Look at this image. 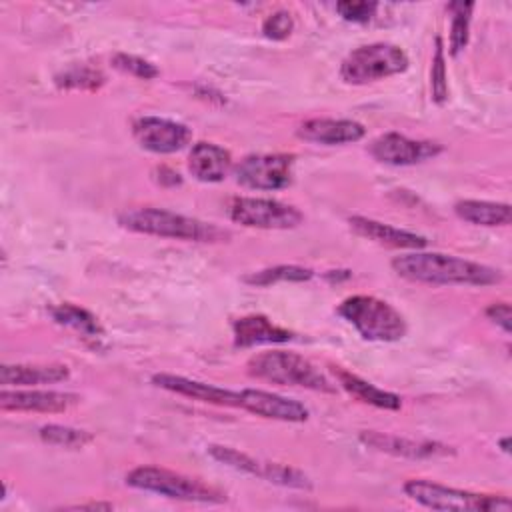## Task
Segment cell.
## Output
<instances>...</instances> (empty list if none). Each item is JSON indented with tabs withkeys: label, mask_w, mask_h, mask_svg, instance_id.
<instances>
[{
	"label": "cell",
	"mask_w": 512,
	"mask_h": 512,
	"mask_svg": "<svg viewBox=\"0 0 512 512\" xmlns=\"http://www.w3.org/2000/svg\"><path fill=\"white\" fill-rule=\"evenodd\" d=\"M80 396L72 392L60 390H40V388H26V390H2L0 392V408L14 410V412H66L74 404H78Z\"/></svg>",
	"instance_id": "cell-16"
},
{
	"label": "cell",
	"mask_w": 512,
	"mask_h": 512,
	"mask_svg": "<svg viewBox=\"0 0 512 512\" xmlns=\"http://www.w3.org/2000/svg\"><path fill=\"white\" fill-rule=\"evenodd\" d=\"M240 408L256 416L280 422H304L310 416L308 408L302 402L260 388H242Z\"/></svg>",
	"instance_id": "cell-14"
},
{
	"label": "cell",
	"mask_w": 512,
	"mask_h": 512,
	"mask_svg": "<svg viewBox=\"0 0 512 512\" xmlns=\"http://www.w3.org/2000/svg\"><path fill=\"white\" fill-rule=\"evenodd\" d=\"M234 344L238 348H250L258 344H284L294 338V334L272 322L264 314H246L232 322Z\"/></svg>",
	"instance_id": "cell-19"
},
{
	"label": "cell",
	"mask_w": 512,
	"mask_h": 512,
	"mask_svg": "<svg viewBox=\"0 0 512 512\" xmlns=\"http://www.w3.org/2000/svg\"><path fill=\"white\" fill-rule=\"evenodd\" d=\"M312 276H314L312 268L298 266V264H278L272 268L250 272L242 280L250 286H270L278 282H308Z\"/></svg>",
	"instance_id": "cell-25"
},
{
	"label": "cell",
	"mask_w": 512,
	"mask_h": 512,
	"mask_svg": "<svg viewBox=\"0 0 512 512\" xmlns=\"http://www.w3.org/2000/svg\"><path fill=\"white\" fill-rule=\"evenodd\" d=\"M230 168L232 154L214 142H196L188 152V172L200 182H222Z\"/></svg>",
	"instance_id": "cell-20"
},
{
	"label": "cell",
	"mask_w": 512,
	"mask_h": 512,
	"mask_svg": "<svg viewBox=\"0 0 512 512\" xmlns=\"http://www.w3.org/2000/svg\"><path fill=\"white\" fill-rule=\"evenodd\" d=\"M126 484L136 490H144V492H152V494H160L164 498L184 500V502L218 504V502L226 500V494L220 492L218 488H214L198 478H190L180 472L158 468V466L132 468L126 474Z\"/></svg>",
	"instance_id": "cell-6"
},
{
	"label": "cell",
	"mask_w": 512,
	"mask_h": 512,
	"mask_svg": "<svg viewBox=\"0 0 512 512\" xmlns=\"http://www.w3.org/2000/svg\"><path fill=\"white\" fill-rule=\"evenodd\" d=\"M118 224L126 230L158 236V238H172V240H186V242H202V244H216L230 240V232L220 228L212 222H204L194 216L178 214L166 208H130L118 214Z\"/></svg>",
	"instance_id": "cell-2"
},
{
	"label": "cell",
	"mask_w": 512,
	"mask_h": 512,
	"mask_svg": "<svg viewBox=\"0 0 512 512\" xmlns=\"http://www.w3.org/2000/svg\"><path fill=\"white\" fill-rule=\"evenodd\" d=\"M378 4L366 2V0H344L336 4V12L346 20L354 24H366L376 14Z\"/></svg>",
	"instance_id": "cell-32"
},
{
	"label": "cell",
	"mask_w": 512,
	"mask_h": 512,
	"mask_svg": "<svg viewBox=\"0 0 512 512\" xmlns=\"http://www.w3.org/2000/svg\"><path fill=\"white\" fill-rule=\"evenodd\" d=\"M486 318L492 320L496 326H500L506 334L512 332V310L508 302H494L486 308Z\"/></svg>",
	"instance_id": "cell-33"
},
{
	"label": "cell",
	"mask_w": 512,
	"mask_h": 512,
	"mask_svg": "<svg viewBox=\"0 0 512 512\" xmlns=\"http://www.w3.org/2000/svg\"><path fill=\"white\" fill-rule=\"evenodd\" d=\"M392 270L418 284L432 286H492L504 280L498 268L442 252H408L390 260Z\"/></svg>",
	"instance_id": "cell-1"
},
{
	"label": "cell",
	"mask_w": 512,
	"mask_h": 512,
	"mask_svg": "<svg viewBox=\"0 0 512 512\" xmlns=\"http://www.w3.org/2000/svg\"><path fill=\"white\" fill-rule=\"evenodd\" d=\"M368 152L382 164L412 166L438 156L442 146L432 140H414L400 132H386L370 142Z\"/></svg>",
	"instance_id": "cell-12"
},
{
	"label": "cell",
	"mask_w": 512,
	"mask_h": 512,
	"mask_svg": "<svg viewBox=\"0 0 512 512\" xmlns=\"http://www.w3.org/2000/svg\"><path fill=\"white\" fill-rule=\"evenodd\" d=\"M132 136L140 148L154 154H174L188 146L192 130L176 120L162 116H138L132 120Z\"/></svg>",
	"instance_id": "cell-11"
},
{
	"label": "cell",
	"mask_w": 512,
	"mask_h": 512,
	"mask_svg": "<svg viewBox=\"0 0 512 512\" xmlns=\"http://www.w3.org/2000/svg\"><path fill=\"white\" fill-rule=\"evenodd\" d=\"M430 90H432V100L436 104H444L448 100V74H446V56H444L442 38H436V48L432 56V68H430Z\"/></svg>",
	"instance_id": "cell-29"
},
{
	"label": "cell",
	"mask_w": 512,
	"mask_h": 512,
	"mask_svg": "<svg viewBox=\"0 0 512 512\" xmlns=\"http://www.w3.org/2000/svg\"><path fill=\"white\" fill-rule=\"evenodd\" d=\"M500 448H502L504 452H508V438H502V440H500Z\"/></svg>",
	"instance_id": "cell-36"
},
{
	"label": "cell",
	"mask_w": 512,
	"mask_h": 512,
	"mask_svg": "<svg viewBox=\"0 0 512 512\" xmlns=\"http://www.w3.org/2000/svg\"><path fill=\"white\" fill-rule=\"evenodd\" d=\"M358 438L368 448H374L378 452H386L392 456H400V458H410V460L444 458V456L456 454L452 446L436 440H416V438H406V436H396V434L376 432V430H364L360 432Z\"/></svg>",
	"instance_id": "cell-13"
},
{
	"label": "cell",
	"mask_w": 512,
	"mask_h": 512,
	"mask_svg": "<svg viewBox=\"0 0 512 512\" xmlns=\"http://www.w3.org/2000/svg\"><path fill=\"white\" fill-rule=\"evenodd\" d=\"M56 86L62 90H98L104 84V74L96 68L74 66L56 74Z\"/></svg>",
	"instance_id": "cell-28"
},
{
	"label": "cell",
	"mask_w": 512,
	"mask_h": 512,
	"mask_svg": "<svg viewBox=\"0 0 512 512\" xmlns=\"http://www.w3.org/2000/svg\"><path fill=\"white\" fill-rule=\"evenodd\" d=\"M70 378L66 364H4L0 380L4 386L34 388L40 384H58Z\"/></svg>",
	"instance_id": "cell-21"
},
{
	"label": "cell",
	"mask_w": 512,
	"mask_h": 512,
	"mask_svg": "<svg viewBox=\"0 0 512 512\" xmlns=\"http://www.w3.org/2000/svg\"><path fill=\"white\" fill-rule=\"evenodd\" d=\"M334 372H336L338 386L342 390H346L354 400H358L362 404H368V406H374V408H380V410H400L402 398L398 394L382 390V388L362 380L360 376H356L348 370L338 368Z\"/></svg>",
	"instance_id": "cell-22"
},
{
	"label": "cell",
	"mask_w": 512,
	"mask_h": 512,
	"mask_svg": "<svg viewBox=\"0 0 512 512\" xmlns=\"http://www.w3.org/2000/svg\"><path fill=\"white\" fill-rule=\"evenodd\" d=\"M404 494L432 510H454V512H508L512 500L508 496L480 494L438 482L412 478L402 486Z\"/></svg>",
	"instance_id": "cell-5"
},
{
	"label": "cell",
	"mask_w": 512,
	"mask_h": 512,
	"mask_svg": "<svg viewBox=\"0 0 512 512\" xmlns=\"http://www.w3.org/2000/svg\"><path fill=\"white\" fill-rule=\"evenodd\" d=\"M296 136L312 144L342 146L362 140L366 128L350 118H310L296 128Z\"/></svg>",
	"instance_id": "cell-17"
},
{
	"label": "cell",
	"mask_w": 512,
	"mask_h": 512,
	"mask_svg": "<svg viewBox=\"0 0 512 512\" xmlns=\"http://www.w3.org/2000/svg\"><path fill=\"white\" fill-rule=\"evenodd\" d=\"M112 66L130 74V76H136L140 80H152L160 74L156 64H152L150 60H146L142 56H136V54H126V52L114 54L112 56Z\"/></svg>",
	"instance_id": "cell-30"
},
{
	"label": "cell",
	"mask_w": 512,
	"mask_h": 512,
	"mask_svg": "<svg viewBox=\"0 0 512 512\" xmlns=\"http://www.w3.org/2000/svg\"><path fill=\"white\" fill-rule=\"evenodd\" d=\"M246 372L252 378L280 386H298L322 394H336L338 390V386L314 362L286 350H266L250 356Z\"/></svg>",
	"instance_id": "cell-3"
},
{
	"label": "cell",
	"mask_w": 512,
	"mask_h": 512,
	"mask_svg": "<svg viewBox=\"0 0 512 512\" xmlns=\"http://www.w3.org/2000/svg\"><path fill=\"white\" fill-rule=\"evenodd\" d=\"M72 510H110L112 504L108 502H90V504H76V506H70Z\"/></svg>",
	"instance_id": "cell-35"
},
{
	"label": "cell",
	"mask_w": 512,
	"mask_h": 512,
	"mask_svg": "<svg viewBox=\"0 0 512 512\" xmlns=\"http://www.w3.org/2000/svg\"><path fill=\"white\" fill-rule=\"evenodd\" d=\"M294 30V18L288 10H276L262 22V34L268 40H286Z\"/></svg>",
	"instance_id": "cell-31"
},
{
	"label": "cell",
	"mask_w": 512,
	"mask_h": 512,
	"mask_svg": "<svg viewBox=\"0 0 512 512\" xmlns=\"http://www.w3.org/2000/svg\"><path fill=\"white\" fill-rule=\"evenodd\" d=\"M50 316L54 318L56 324L60 326H66L78 334H82L84 338H102L104 330L98 322V318L88 312L86 308H80L76 304H70V302H64V304H56L50 308Z\"/></svg>",
	"instance_id": "cell-24"
},
{
	"label": "cell",
	"mask_w": 512,
	"mask_h": 512,
	"mask_svg": "<svg viewBox=\"0 0 512 512\" xmlns=\"http://www.w3.org/2000/svg\"><path fill=\"white\" fill-rule=\"evenodd\" d=\"M336 312L352 324L364 340L396 342L404 338L408 330L404 316L392 304L370 294H352L344 298Z\"/></svg>",
	"instance_id": "cell-4"
},
{
	"label": "cell",
	"mask_w": 512,
	"mask_h": 512,
	"mask_svg": "<svg viewBox=\"0 0 512 512\" xmlns=\"http://www.w3.org/2000/svg\"><path fill=\"white\" fill-rule=\"evenodd\" d=\"M448 10L452 12V26H450V54L458 56L470 36V18L474 4L472 2H450Z\"/></svg>",
	"instance_id": "cell-27"
},
{
	"label": "cell",
	"mask_w": 512,
	"mask_h": 512,
	"mask_svg": "<svg viewBox=\"0 0 512 512\" xmlns=\"http://www.w3.org/2000/svg\"><path fill=\"white\" fill-rule=\"evenodd\" d=\"M454 214L474 226H508L512 218V208L506 202L490 200H458L454 204Z\"/></svg>",
	"instance_id": "cell-23"
},
{
	"label": "cell",
	"mask_w": 512,
	"mask_h": 512,
	"mask_svg": "<svg viewBox=\"0 0 512 512\" xmlns=\"http://www.w3.org/2000/svg\"><path fill=\"white\" fill-rule=\"evenodd\" d=\"M408 54L390 42H372L354 48L340 64V78L346 84L362 86L408 70Z\"/></svg>",
	"instance_id": "cell-7"
},
{
	"label": "cell",
	"mask_w": 512,
	"mask_h": 512,
	"mask_svg": "<svg viewBox=\"0 0 512 512\" xmlns=\"http://www.w3.org/2000/svg\"><path fill=\"white\" fill-rule=\"evenodd\" d=\"M156 172H160V174H162V180H158L160 184H164V180H170V184H172V186H176V184H180V182H182L180 174H178V172H174V170H170V168H166V166H160Z\"/></svg>",
	"instance_id": "cell-34"
},
{
	"label": "cell",
	"mask_w": 512,
	"mask_h": 512,
	"mask_svg": "<svg viewBox=\"0 0 512 512\" xmlns=\"http://www.w3.org/2000/svg\"><path fill=\"white\" fill-rule=\"evenodd\" d=\"M208 454L216 462H220V464H224L232 470L262 478L270 484H278V486H284V488H296V490H310L312 488L310 478L302 470H298L294 466H288V464L260 460V458H254L246 452H240L236 448L222 446V444L208 446Z\"/></svg>",
	"instance_id": "cell-9"
},
{
	"label": "cell",
	"mask_w": 512,
	"mask_h": 512,
	"mask_svg": "<svg viewBox=\"0 0 512 512\" xmlns=\"http://www.w3.org/2000/svg\"><path fill=\"white\" fill-rule=\"evenodd\" d=\"M350 230L362 238H368L380 246H388V248H398V250H422L428 240L422 234L404 230V228H396L392 224L374 220V218H366V216H350L348 218Z\"/></svg>",
	"instance_id": "cell-18"
},
{
	"label": "cell",
	"mask_w": 512,
	"mask_h": 512,
	"mask_svg": "<svg viewBox=\"0 0 512 512\" xmlns=\"http://www.w3.org/2000/svg\"><path fill=\"white\" fill-rule=\"evenodd\" d=\"M232 222L260 230H292L304 222V214L286 202L258 196H234L228 202Z\"/></svg>",
	"instance_id": "cell-8"
},
{
	"label": "cell",
	"mask_w": 512,
	"mask_h": 512,
	"mask_svg": "<svg viewBox=\"0 0 512 512\" xmlns=\"http://www.w3.org/2000/svg\"><path fill=\"white\" fill-rule=\"evenodd\" d=\"M294 154H250L234 166V178L250 190H282L292 184Z\"/></svg>",
	"instance_id": "cell-10"
},
{
	"label": "cell",
	"mask_w": 512,
	"mask_h": 512,
	"mask_svg": "<svg viewBox=\"0 0 512 512\" xmlns=\"http://www.w3.org/2000/svg\"><path fill=\"white\" fill-rule=\"evenodd\" d=\"M152 384L168 390L172 394H180L204 404H216V406H230V408H240V390H230L222 386H214L202 380L186 378L180 374H154Z\"/></svg>",
	"instance_id": "cell-15"
},
{
	"label": "cell",
	"mask_w": 512,
	"mask_h": 512,
	"mask_svg": "<svg viewBox=\"0 0 512 512\" xmlns=\"http://www.w3.org/2000/svg\"><path fill=\"white\" fill-rule=\"evenodd\" d=\"M38 436L42 442H46L50 446H60V448H68V450H80L94 440V436L88 430L64 426V424H44L38 430Z\"/></svg>",
	"instance_id": "cell-26"
}]
</instances>
